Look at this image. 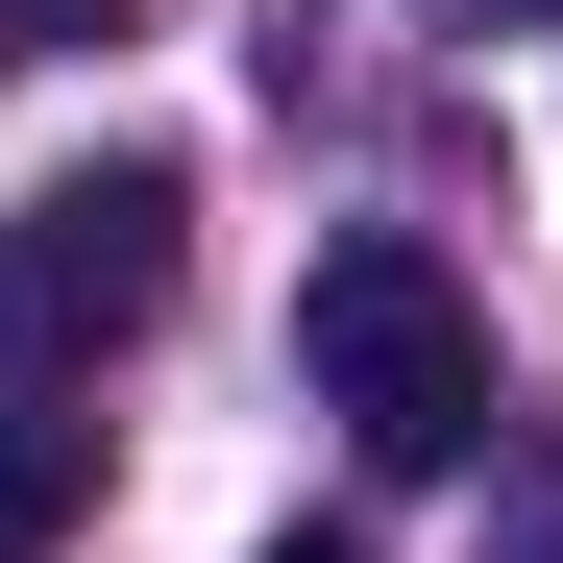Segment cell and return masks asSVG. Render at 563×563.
Instances as JSON below:
<instances>
[{"instance_id":"3957f363","label":"cell","mask_w":563,"mask_h":563,"mask_svg":"<svg viewBox=\"0 0 563 563\" xmlns=\"http://www.w3.org/2000/svg\"><path fill=\"white\" fill-rule=\"evenodd\" d=\"M99 515V417H0V563H49Z\"/></svg>"},{"instance_id":"7a4b0ae2","label":"cell","mask_w":563,"mask_h":563,"mask_svg":"<svg viewBox=\"0 0 563 563\" xmlns=\"http://www.w3.org/2000/svg\"><path fill=\"white\" fill-rule=\"evenodd\" d=\"M172 172L147 147H99V172H49L25 221H0V367H99V343H147L172 319Z\"/></svg>"},{"instance_id":"6da1fadb","label":"cell","mask_w":563,"mask_h":563,"mask_svg":"<svg viewBox=\"0 0 563 563\" xmlns=\"http://www.w3.org/2000/svg\"><path fill=\"white\" fill-rule=\"evenodd\" d=\"M295 343H319V393H343L367 465H465V441H490V319H465L417 245H319Z\"/></svg>"},{"instance_id":"277c9868","label":"cell","mask_w":563,"mask_h":563,"mask_svg":"<svg viewBox=\"0 0 563 563\" xmlns=\"http://www.w3.org/2000/svg\"><path fill=\"white\" fill-rule=\"evenodd\" d=\"M269 563H367V539H269Z\"/></svg>"}]
</instances>
